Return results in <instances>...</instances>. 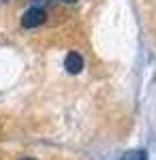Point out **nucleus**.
I'll use <instances>...</instances> for the list:
<instances>
[{"instance_id": "obj_1", "label": "nucleus", "mask_w": 156, "mask_h": 160, "mask_svg": "<svg viewBox=\"0 0 156 160\" xmlns=\"http://www.w3.org/2000/svg\"><path fill=\"white\" fill-rule=\"evenodd\" d=\"M45 17H47V13L43 11L41 7H32V9H28V11L24 13L22 26H24V28H36V26H41L45 22Z\"/></svg>"}, {"instance_id": "obj_2", "label": "nucleus", "mask_w": 156, "mask_h": 160, "mask_svg": "<svg viewBox=\"0 0 156 160\" xmlns=\"http://www.w3.org/2000/svg\"><path fill=\"white\" fill-rule=\"evenodd\" d=\"M64 66H66V71L71 75L81 73V68H84V58H81L77 51H69V56L64 58Z\"/></svg>"}, {"instance_id": "obj_3", "label": "nucleus", "mask_w": 156, "mask_h": 160, "mask_svg": "<svg viewBox=\"0 0 156 160\" xmlns=\"http://www.w3.org/2000/svg\"><path fill=\"white\" fill-rule=\"evenodd\" d=\"M120 160H148V154H145L143 149H131V152H126Z\"/></svg>"}, {"instance_id": "obj_4", "label": "nucleus", "mask_w": 156, "mask_h": 160, "mask_svg": "<svg viewBox=\"0 0 156 160\" xmlns=\"http://www.w3.org/2000/svg\"><path fill=\"white\" fill-rule=\"evenodd\" d=\"M64 2H77V0H64Z\"/></svg>"}, {"instance_id": "obj_5", "label": "nucleus", "mask_w": 156, "mask_h": 160, "mask_svg": "<svg viewBox=\"0 0 156 160\" xmlns=\"http://www.w3.org/2000/svg\"><path fill=\"white\" fill-rule=\"evenodd\" d=\"M22 160H34V158H22Z\"/></svg>"}, {"instance_id": "obj_6", "label": "nucleus", "mask_w": 156, "mask_h": 160, "mask_svg": "<svg viewBox=\"0 0 156 160\" xmlns=\"http://www.w3.org/2000/svg\"><path fill=\"white\" fill-rule=\"evenodd\" d=\"M0 2H4V0H0Z\"/></svg>"}]
</instances>
